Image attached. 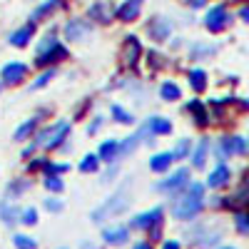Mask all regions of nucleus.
<instances>
[{
  "mask_svg": "<svg viewBox=\"0 0 249 249\" xmlns=\"http://www.w3.org/2000/svg\"><path fill=\"white\" fill-rule=\"evenodd\" d=\"M68 130H70V122H55L53 127H48V130H43L37 135L35 144H37V147H57L60 140H65Z\"/></svg>",
  "mask_w": 249,
  "mask_h": 249,
  "instance_id": "obj_1",
  "label": "nucleus"
},
{
  "mask_svg": "<svg viewBox=\"0 0 249 249\" xmlns=\"http://www.w3.org/2000/svg\"><path fill=\"white\" fill-rule=\"evenodd\" d=\"M202 210V197H195V195H184L177 204H175V210L172 214L177 219H192L197 212Z\"/></svg>",
  "mask_w": 249,
  "mask_h": 249,
  "instance_id": "obj_2",
  "label": "nucleus"
},
{
  "mask_svg": "<svg viewBox=\"0 0 249 249\" xmlns=\"http://www.w3.org/2000/svg\"><path fill=\"white\" fill-rule=\"evenodd\" d=\"M124 207H127V199H124V190H120V192H117V195H115L110 202H105V204L100 207V210H95V212H92V219H95V222H102L107 214L112 217V214L122 212Z\"/></svg>",
  "mask_w": 249,
  "mask_h": 249,
  "instance_id": "obj_3",
  "label": "nucleus"
},
{
  "mask_svg": "<svg viewBox=\"0 0 249 249\" xmlns=\"http://www.w3.org/2000/svg\"><path fill=\"white\" fill-rule=\"evenodd\" d=\"M53 57H65V50L60 48V43L55 37H45L43 43H40V48H37V62L40 65H48Z\"/></svg>",
  "mask_w": 249,
  "mask_h": 249,
  "instance_id": "obj_4",
  "label": "nucleus"
},
{
  "mask_svg": "<svg viewBox=\"0 0 249 249\" xmlns=\"http://www.w3.org/2000/svg\"><path fill=\"white\" fill-rule=\"evenodd\" d=\"M227 20H230V15H227V8H224V5H214V8H210V13H207L204 25L210 28L212 33H219V30H224Z\"/></svg>",
  "mask_w": 249,
  "mask_h": 249,
  "instance_id": "obj_5",
  "label": "nucleus"
},
{
  "mask_svg": "<svg viewBox=\"0 0 249 249\" xmlns=\"http://www.w3.org/2000/svg\"><path fill=\"white\" fill-rule=\"evenodd\" d=\"M90 33H92V28H90L88 20H70V23L65 25L68 40H82V37H88Z\"/></svg>",
  "mask_w": 249,
  "mask_h": 249,
  "instance_id": "obj_6",
  "label": "nucleus"
},
{
  "mask_svg": "<svg viewBox=\"0 0 249 249\" xmlns=\"http://www.w3.org/2000/svg\"><path fill=\"white\" fill-rule=\"evenodd\" d=\"M187 177H190V170H177V172H172L164 182H160L157 190H162V192H175L177 187H182V184L187 182Z\"/></svg>",
  "mask_w": 249,
  "mask_h": 249,
  "instance_id": "obj_7",
  "label": "nucleus"
},
{
  "mask_svg": "<svg viewBox=\"0 0 249 249\" xmlns=\"http://www.w3.org/2000/svg\"><path fill=\"white\" fill-rule=\"evenodd\" d=\"M147 30H150V35H152L155 40H167L172 25H170V20H164V18H155L152 23L147 25Z\"/></svg>",
  "mask_w": 249,
  "mask_h": 249,
  "instance_id": "obj_8",
  "label": "nucleus"
},
{
  "mask_svg": "<svg viewBox=\"0 0 249 249\" xmlns=\"http://www.w3.org/2000/svg\"><path fill=\"white\" fill-rule=\"evenodd\" d=\"M232 152H239V155L247 152V140L244 137H224L222 140V155L219 157L232 155Z\"/></svg>",
  "mask_w": 249,
  "mask_h": 249,
  "instance_id": "obj_9",
  "label": "nucleus"
},
{
  "mask_svg": "<svg viewBox=\"0 0 249 249\" xmlns=\"http://www.w3.org/2000/svg\"><path fill=\"white\" fill-rule=\"evenodd\" d=\"M25 72H28V68L23 65V62H10V65L3 68V80L15 85V82H20V80L25 77Z\"/></svg>",
  "mask_w": 249,
  "mask_h": 249,
  "instance_id": "obj_10",
  "label": "nucleus"
},
{
  "mask_svg": "<svg viewBox=\"0 0 249 249\" xmlns=\"http://www.w3.org/2000/svg\"><path fill=\"white\" fill-rule=\"evenodd\" d=\"M90 18H92V20H100V23H110L112 5L105 3V0H100V3H95V5L90 8Z\"/></svg>",
  "mask_w": 249,
  "mask_h": 249,
  "instance_id": "obj_11",
  "label": "nucleus"
},
{
  "mask_svg": "<svg viewBox=\"0 0 249 249\" xmlns=\"http://www.w3.org/2000/svg\"><path fill=\"white\" fill-rule=\"evenodd\" d=\"M227 182H230V167H227V164H219V167L214 172H210V177H207V184H210L212 190H217V187H222Z\"/></svg>",
  "mask_w": 249,
  "mask_h": 249,
  "instance_id": "obj_12",
  "label": "nucleus"
},
{
  "mask_svg": "<svg viewBox=\"0 0 249 249\" xmlns=\"http://www.w3.org/2000/svg\"><path fill=\"white\" fill-rule=\"evenodd\" d=\"M130 239V232L124 230V227H110V230H105V242L107 244H124Z\"/></svg>",
  "mask_w": 249,
  "mask_h": 249,
  "instance_id": "obj_13",
  "label": "nucleus"
},
{
  "mask_svg": "<svg viewBox=\"0 0 249 249\" xmlns=\"http://www.w3.org/2000/svg\"><path fill=\"white\" fill-rule=\"evenodd\" d=\"M160 217H162V210L144 212V214H140V217L132 222V227H140V230H147V227H152V224H160Z\"/></svg>",
  "mask_w": 249,
  "mask_h": 249,
  "instance_id": "obj_14",
  "label": "nucleus"
},
{
  "mask_svg": "<svg viewBox=\"0 0 249 249\" xmlns=\"http://www.w3.org/2000/svg\"><path fill=\"white\" fill-rule=\"evenodd\" d=\"M137 15H140V0H127V3H122L120 10H117L120 20H135Z\"/></svg>",
  "mask_w": 249,
  "mask_h": 249,
  "instance_id": "obj_15",
  "label": "nucleus"
},
{
  "mask_svg": "<svg viewBox=\"0 0 249 249\" xmlns=\"http://www.w3.org/2000/svg\"><path fill=\"white\" fill-rule=\"evenodd\" d=\"M172 162H175L172 152H162V155H155V157L150 160V167H152L155 172H164V170H170Z\"/></svg>",
  "mask_w": 249,
  "mask_h": 249,
  "instance_id": "obj_16",
  "label": "nucleus"
},
{
  "mask_svg": "<svg viewBox=\"0 0 249 249\" xmlns=\"http://www.w3.org/2000/svg\"><path fill=\"white\" fill-rule=\"evenodd\" d=\"M147 130L155 132V135H170L172 122H170V120H164V117H152V120L147 122Z\"/></svg>",
  "mask_w": 249,
  "mask_h": 249,
  "instance_id": "obj_17",
  "label": "nucleus"
},
{
  "mask_svg": "<svg viewBox=\"0 0 249 249\" xmlns=\"http://www.w3.org/2000/svg\"><path fill=\"white\" fill-rule=\"evenodd\" d=\"M117 140H107V142H102V147H100V155H97V160H105V162H110V160H115V155H117Z\"/></svg>",
  "mask_w": 249,
  "mask_h": 249,
  "instance_id": "obj_18",
  "label": "nucleus"
},
{
  "mask_svg": "<svg viewBox=\"0 0 249 249\" xmlns=\"http://www.w3.org/2000/svg\"><path fill=\"white\" fill-rule=\"evenodd\" d=\"M30 35H33V25H25L23 30H18V33L10 35V43H13L15 48H23V45H28Z\"/></svg>",
  "mask_w": 249,
  "mask_h": 249,
  "instance_id": "obj_19",
  "label": "nucleus"
},
{
  "mask_svg": "<svg viewBox=\"0 0 249 249\" xmlns=\"http://www.w3.org/2000/svg\"><path fill=\"white\" fill-rule=\"evenodd\" d=\"M137 55H140V43H137V37H127V48H124V60L132 62L137 60Z\"/></svg>",
  "mask_w": 249,
  "mask_h": 249,
  "instance_id": "obj_20",
  "label": "nucleus"
},
{
  "mask_svg": "<svg viewBox=\"0 0 249 249\" xmlns=\"http://www.w3.org/2000/svg\"><path fill=\"white\" fill-rule=\"evenodd\" d=\"M207 150H210V142L207 140H202L199 144H197V150H195V167H204V160H207Z\"/></svg>",
  "mask_w": 249,
  "mask_h": 249,
  "instance_id": "obj_21",
  "label": "nucleus"
},
{
  "mask_svg": "<svg viewBox=\"0 0 249 249\" xmlns=\"http://www.w3.org/2000/svg\"><path fill=\"white\" fill-rule=\"evenodd\" d=\"M142 140V130L137 132V135H132V137H127V142H122V144H117V152L120 155H127V152H132L135 147H137V142Z\"/></svg>",
  "mask_w": 249,
  "mask_h": 249,
  "instance_id": "obj_22",
  "label": "nucleus"
},
{
  "mask_svg": "<svg viewBox=\"0 0 249 249\" xmlns=\"http://www.w3.org/2000/svg\"><path fill=\"white\" fill-rule=\"evenodd\" d=\"M160 95H162L164 100H177L182 92H179V88L175 85V82H164V85L160 88Z\"/></svg>",
  "mask_w": 249,
  "mask_h": 249,
  "instance_id": "obj_23",
  "label": "nucleus"
},
{
  "mask_svg": "<svg viewBox=\"0 0 249 249\" xmlns=\"http://www.w3.org/2000/svg\"><path fill=\"white\" fill-rule=\"evenodd\" d=\"M204 80H207V75H204L202 70H192V72H190V82H192V88H195L197 92L207 88V82H204Z\"/></svg>",
  "mask_w": 249,
  "mask_h": 249,
  "instance_id": "obj_24",
  "label": "nucleus"
},
{
  "mask_svg": "<svg viewBox=\"0 0 249 249\" xmlns=\"http://www.w3.org/2000/svg\"><path fill=\"white\" fill-rule=\"evenodd\" d=\"M190 147H192V144H190V140H187V137L179 140L177 147H175V152H172V157H175V160H184L187 155H190Z\"/></svg>",
  "mask_w": 249,
  "mask_h": 249,
  "instance_id": "obj_25",
  "label": "nucleus"
},
{
  "mask_svg": "<svg viewBox=\"0 0 249 249\" xmlns=\"http://www.w3.org/2000/svg\"><path fill=\"white\" fill-rule=\"evenodd\" d=\"M18 214H20V212L15 210V207H10V204H0V217H3V222H10V224H13V222L18 219Z\"/></svg>",
  "mask_w": 249,
  "mask_h": 249,
  "instance_id": "obj_26",
  "label": "nucleus"
},
{
  "mask_svg": "<svg viewBox=\"0 0 249 249\" xmlns=\"http://www.w3.org/2000/svg\"><path fill=\"white\" fill-rule=\"evenodd\" d=\"M112 115H115V120L122 122V124H132V122H135V117H132L130 112H124L120 105H112Z\"/></svg>",
  "mask_w": 249,
  "mask_h": 249,
  "instance_id": "obj_27",
  "label": "nucleus"
},
{
  "mask_svg": "<svg viewBox=\"0 0 249 249\" xmlns=\"http://www.w3.org/2000/svg\"><path fill=\"white\" fill-rule=\"evenodd\" d=\"M97 162H100L97 155H88L85 160L80 162V170H82V172H95V170H97Z\"/></svg>",
  "mask_w": 249,
  "mask_h": 249,
  "instance_id": "obj_28",
  "label": "nucleus"
},
{
  "mask_svg": "<svg viewBox=\"0 0 249 249\" xmlns=\"http://www.w3.org/2000/svg\"><path fill=\"white\" fill-rule=\"evenodd\" d=\"M187 110H192V112L197 115V122H199V124H204V122H207V115H204V110H202V105H199L197 100H192L190 105H187Z\"/></svg>",
  "mask_w": 249,
  "mask_h": 249,
  "instance_id": "obj_29",
  "label": "nucleus"
},
{
  "mask_svg": "<svg viewBox=\"0 0 249 249\" xmlns=\"http://www.w3.org/2000/svg\"><path fill=\"white\" fill-rule=\"evenodd\" d=\"M57 3H60V0H48V3H45V5H40V8H37V10L33 13V18H35V20H37V18H43L45 13H50V10H55V8H57Z\"/></svg>",
  "mask_w": 249,
  "mask_h": 249,
  "instance_id": "obj_30",
  "label": "nucleus"
},
{
  "mask_svg": "<svg viewBox=\"0 0 249 249\" xmlns=\"http://www.w3.org/2000/svg\"><path fill=\"white\" fill-rule=\"evenodd\" d=\"M15 247H18V249H35V239H30V237H25V234H18V237H15Z\"/></svg>",
  "mask_w": 249,
  "mask_h": 249,
  "instance_id": "obj_31",
  "label": "nucleus"
},
{
  "mask_svg": "<svg viewBox=\"0 0 249 249\" xmlns=\"http://www.w3.org/2000/svg\"><path fill=\"white\" fill-rule=\"evenodd\" d=\"M33 130H35V120H28V122L23 124V127H20V130L15 132V140H25Z\"/></svg>",
  "mask_w": 249,
  "mask_h": 249,
  "instance_id": "obj_32",
  "label": "nucleus"
},
{
  "mask_svg": "<svg viewBox=\"0 0 249 249\" xmlns=\"http://www.w3.org/2000/svg\"><path fill=\"white\" fill-rule=\"evenodd\" d=\"M55 77V70H48V72H43V75H40L35 82H33V90H37V88H43V85H48V82Z\"/></svg>",
  "mask_w": 249,
  "mask_h": 249,
  "instance_id": "obj_33",
  "label": "nucleus"
},
{
  "mask_svg": "<svg viewBox=\"0 0 249 249\" xmlns=\"http://www.w3.org/2000/svg\"><path fill=\"white\" fill-rule=\"evenodd\" d=\"M45 187H48L50 192H62V187H65V184H62V179H57V177H48L45 179Z\"/></svg>",
  "mask_w": 249,
  "mask_h": 249,
  "instance_id": "obj_34",
  "label": "nucleus"
},
{
  "mask_svg": "<svg viewBox=\"0 0 249 249\" xmlns=\"http://www.w3.org/2000/svg\"><path fill=\"white\" fill-rule=\"evenodd\" d=\"M23 222L25 224H35L37 222V212L33 210V207H30V210H23Z\"/></svg>",
  "mask_w": 249,
  "mask_h": 249,
  "instance_id": "obj_35",
  "label": "nucleus"
},
{
  "mask_svg": "<svg viewBox=\"0 0 249 249\" xmlns=\"http://www.w3.org/2000/svg\"><path fill=\"white\" fill-rule=\"evenodd\" d=\"M202 192H204V187H202L199 182H192L190 187H187V195H195V197H202Z\"/></svg>",
  "mask_w": 249,
  "mask_h": 249,
  "instance_id": "obj_36",
  "label": "nucleus"
},
{
  "mask_svg": "<svg viewBox=\"0 0 249 249\" xmlns=\"http://www.w3.org/2000/svg\"><path fill=\"white\" fill-rule=\"evenodd\" d=\"M45 207H48V212H60L62 210V202L60 199H48Z\"/></svg>",
  "mask_w": 249,
  "mask_h": 249,
  "instance_id": "obj_37",
  "label": "nucleus"
},
{
  "mask_svg": "<svg viewBox=\"0 0 249 249\" xmlns=\"http://www.w3.org/2000/svg\"><path fill=\"white\" fill-rule=\"evenodd\" d=\"M237 227H239V232H242V234L249 232V224H247V217H244V214H237Z\"/></svg>",
  "mask_w": 249,
  "mask_h": 249,
  "instance_id": "obj_38",
  "label": "nucleus"
},
{
  "mask_svg": "<svg viewBox=\"0 0 249 249\" xmlns=\"http://www.w3.org/2000/svg\"><path fill=\"white\" fill-rule=\"evenodd\" d=\"M45 170H48V172H65V170H70V164H50V162H48Z\"/></svg>",
  "mask_w": 249,
  "mask_h": 249,
  "instance_id": "obj_39",
  "label": "nucleus"
},
{
  "mask_svg": "<svg viewBox=\"0 0 249 249\" xmlns=\"http://www.w3.org/2000/svg\"><path fill=\"white\" fill-rule=\"evenodd\" d=\"M100 124H102V117H97V120L90 124V127H88V132H90V135H92V132H97V130H100Z\"/></svg>",
  "mask_w": 249,
  "mask_h": 249,
  "instance_id": "obj_40",
  "label": "nucleus"
},
{
  "mask_svg": "<svg viewBox=\"0 0 249 249\" xmlns=\"http://www.w3.org/2000/svg\"><path fill=\"white\" fill-rule=\"evenodd\" d=\"M204 3H207V0H190V5H192V8H202Z\"/></svg>",
  "mask_w": 249,
  "mask_h": 249,
  "instance_id": "obj_41",
  "label": "nucleus"
},
{
  "mask_svg": "<svg viewBox=\"0 0 249 249\" xmlns=\"http://www.w3.org/2000/svg\"><path fill=\"white\" fill-rule=\"evenodd\" d=\"M135 249H152V247H150V242H140V244H135Z\"/></svg>",
  "mask_w": 249,
  "mask_h": 249,
  "instance_id": "obj_42",
  "label": "nucleus"
},
{
  "mask_svg": "<svg viewBox=\"0 0 249 249\" xmlns=\"http://www.w3.org/2000/svg\"><path fill=\"white\" fill-rule=\"evenodd\" d=\"M162 249H179V244H177V242H167Z\"/></svg>",
  "mask_w": 249,
  "mask_h": 249,
  "instance_id": "obj_43",
  "label": "nucleus"
},
{
  "mask_svg": "<svg viewBox=\"0 0 249 249\" xmlns=\"http://www.w3.org/2000/svg\"><path fill=\"white\" fill-rule=\"evenodd\" d=\"M224 249H230V247H224Z\"/></svg>",
  "mask_w": 249,
  "mask_h": 249,
  "instance_id": "obj_44",
  "label": "nucleus"
},
{
  "mask_svg": "<svg viewBox=\"0 0 249 249\" xmlns=\"http://www.w3.org/2000/svg\"><path fill=\"white\" fill-rule=\"evenodd\" d=\"M0 88H3V85H0Z\"/></svg>",
  "mask_w": 249,
  "mask_h": 249,
  "instance_id": "obj_45",
  "label": "nucleus"
}]
</instances>
